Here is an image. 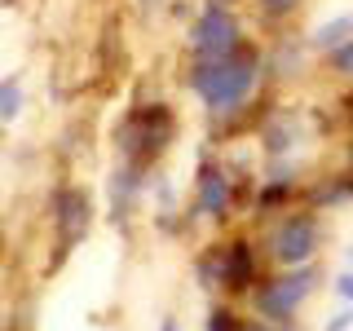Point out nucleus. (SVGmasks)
Masks as SVG:
<instances>
[{"label":"nucleus","mask_w":353,"mask_h":331,"mask_svg":"<svg viewBox=\"0 0 353 331\" xmlns=\"http://www.w3.org/2000/svg\"><path fill=\"white\" fill-rule=\"evenodd\" d=\"M243 327H248V323H243L230 305H212L208 318H203V331H243Z\"/></svg>","instance_id":"18"},{"label":"nucleus","mask_w":353,"mask_h":331,"mask_svg":"<svg viewBox=\"0 0 353 331\" xmlns=\"http://www.w3.org/2000/svg\"><path fill=\"white\" fill-rule=\"evenodd\" d=\"M345 270H353V243L345 248Z\"/></svg>","instance_id":"25"},{"label":"nucleus","mask_w":353,"mask_h":331,"mask_svg":"<svg viewBox=\"0 0 353 331\" xmlns=\"http://www.w3.org/2000/svg\"><path fill=\"white\" fill-rule=\"evenodd\" d=\"M172 137H176L172 106H163V102L137 106L124 124H119V159L137 163V168H150V163L172 146Z\"/></svg>","instance_id":"4"},{"label":"nucleus","mask_w":353,"mask_h":331,"mask_svg":"<svg viewBox=\"0 0 353 331\" xmlns=\"http://www.w3.org/2000/svg\"><path fill=\"white\" fill-rule=\"evenodd\" d=\"M353 36V14H331V18H323L314 31L305 36V44H309V53L314 58H327L331 49H340Z\"/></svg>","instance_id":"12"},{"label":"nucleus","mask_w":353,"mask_h":331,"mask_svg":"<svg viewBox=\"0 0 353 331\" xmlns=\"http://www.w3.org/2000/svg\"><path fill=\"white\" fill-rule=\"evenodd\" d=\"M301 190V177H296L292 163H274L270 177H261L256 185V208L261 212H287V203Z\"/></svg>","instance_id":"10"},{"label":"nucleus","mask_w":353,"mask_h":331,"mask_svg":"<svg viewBox=\"0 0 353 331\" xmlns=\"http://www.w3.org/2000/svg\"><path fill=\"white\" fill-rule=\"evenodd\" d=\"M230 208H234V177H230L225 163L203 159L194 177V217L203 221H225Z\"/></svg>","instance_id":"6"},{"label":"nucleus","mask_w":353,"mask_h":331,"mask_svg":"<svg viewBox=\"0 0 353 331\" xmlns=\"http://www.w3.org/2000/svg\"><path fill=\"white\" fill-rule=\"evenodd\" d=\"M261 141H265V154H270V159H287V154L296 150V141H301V128L287 115H274L270 124L261 128Z\"/></svg>","instance_id":"13"},{"label":"nucleus","mask_w":353,"mask_h":331,"mask_svg":"<svg viewBox=\"0 0 353 331\" xmlns=\"http://www.w3.org/2000/svg\"><path fill=\"white\" fill-rule=\"evenodd\" d=\"M323 66H327V75L331 80H340V84H353V36L340 44V49H331L327 58H323Z\"/></svg>","instance_id":"16"},{"label":"nucleus","mask_w":353,"mask_h":331,"mask_svg":"<svg viewBox=\"0 0 353 331\" xmlns=\"http://www.w3.org/2000/svg\"><path fill=\"white\" fill-rule=\"evenodd\" d=\"M261 75H265V53L252 49V44H243V49L230 53V58L190 62V75H185V84H190V93L203 102L208 115L225 119V115H239V110L252 102V93H256Z\"/></svg>","instance_id":"1"},{"label":"nucleus","mask_w":353,"mask_h":331,"mask_svg":"<svg viewBox=\"0 0 353 331\" xmlns=\"http://www.w3.org/2000/svg\"><path fill=\"white\" fill-rule=\"evenodd\" d=\"M53 221H58V239L62 248H75L88 225H93V199H88L80 185H66V190H58V199H53Z\"/></svg>","instance_id":"8"},{"label":"nucleus","mask_w":353,"mask_h":331,"mask_svg":"<svg viewBox=\"0 0 353 331\" xmlns=\"http://www.w3.org/2000/svg\"><path fill=\"white\" fill-rule=\"evenodd\" d=\"M323 287V270L318 265H296V270H279L270 279L256 283L252 292V309H256L261 323L270 327H296V314L309 296Z\"/></svg>","instance_id":"2"},{"label":"nucleus","mask_w":353,"mask_h":331,"mask_svg":"<svg viewBox=\"0 0 353 331\" xmlns=\"http://www.w3.org/2000/svg\"><path fill=\"white\" fill-rule=\"evenodd\" d=\"M301 5H305V0H256V9H261V14L270 18V22H287V18H296V14H301Z\"/></svg>","instance_id":"19"},{"label":"nucleus","mask_w":353,"mask_h":331,"mask_svg":"<svg viewBox=\"0 0 353 331\" xmlns=\"http://www.w3.org/2000/svg\"><path fill=\"white\" fill-rule=\"evenodd\" d=\"M327 243V225L314 208H287V212L265 230V257L279 270H296V265H314Z\"/></svg>","instance_id":"3"},{"label":"nucleus","mask_w":353,"mask_h":331,"mask_svg":"<svg viewBox=\"0 0 353 331\" xmlns=\"http://www.w3.org/2000/svg\"><path fill=\"white\" fill-rule=\"evenodd\" d=\"M194 279H199V287H208V292L221 287V243L194 257Z\"/></svg>","instance_id":"17"},{"label":"nucleus","mask_w":353,"mask_h":331,"mask_svg":"<svg viewBox=\"0 0 353 331\" xmlns=\"http://www.w3.org/2000/svg\"><path fill=\"white\" fill-rule=\"evenodd\" d=\"M340 106H345V119H349V128H353V84H349V93L340 97Z\"/></svg>","instance_id":"22"},{"label":"nucleus","mask_w":353,"mask_h":331,"mask_svg":"<svg viewBox=\"0 0 353 331\" xmlns=\"http://www.w3.org/2000/svg\"><path fill=\"white\" fill-rule=\"evenodd\" d=\"M345 203H353V168L331 172V177L309 185V208H314V212H323V208H345Z\"/></svg>","instance_id":"11"},{"label":"nucleus","mask_w":353,"mask_h":331,"mask_svg":"<svg viewBox=\"0 0 353 331\" xmlns=\"http://www.w3.org/2000/svg\"><path fill=\"white\" fill-rule=\"evenodd\" d=\"M190 53L194 62H212V58H230L239 53L248 36H243V22L234 14V5H221V0H203V9L190 22Z\"/></svg>","instance_id":"5"},{"label":"nucleus","mask_w":353,"mask_h":331,"mask_svg":"<svg viewBox=\"0 0 353 331\" xmlns=\"http://www.w3.org/2000/svg\"><path fill=\"white\" fill-rule=\"evenodd\" d=\"M323 331H353V305H340L336 314H327Z\"/></svg>","instance_id":"20"},{"label":"nucleus","mask_w":353,"mask_h":331,"mask_svg":"<svg viewBox=\"0 0 353 331\" xmlns=\"http://www.w3.org/2000/svg\"><path fill=\"white\" fill-rule=\"evenodd\" d=\"M27 106V93H22V75H5L0 80V124H14Z\"/></svg>","instance_id":"15"},{"label":"nucleus","mask_w":353,"mask_h":331,"mask_svg":"<svg viewBox=\"0 0 353 331\" xmlns=\"http://www.w3.org/2000/svg\"><path fill=\"white\" fill-rule=\"evenodd\" d=\"M309 58V44L305 40H283L279 49H274V58H265V71H274V75H296L305 66Z\"/></svg>","instance_id":"14"},{"label":"nucleus","mask_w":353,"mask_h":331,"mask_svg":"<svg viewBox=\"0 0 353 331\" xmlns=\"http://www.w3.org/2000/svg\"><path fill=\"white\" fill-rule=\"evenodd\" d=\"M159 331H181V323H176V318L168 314V318H159Z\"/></svg>","instance_id":"23"},{"label":"nucleus","mask_w":353,"mask_h":331,"mask_svg":"<svg viewBox=\"0 0 353 331\" xmlns=\"http://www.w3.org/2000/svg\"><path fill=\"white\" fill-rule=\"evenodd\" d=\"M261 283V252L252 239H225L221 243V287L230 296H252Z\"/></svg>","instance_id":"7"},{"label":"nucleus","mask_w":353,"mask_h":331,"mask_svg":"<svg viewBox=\"0 0 353 331\" xmlns=\"http://www.w3.org/2000/svg\"><path fill=\"white\" fill-rule=\"evenodd\" d=\"M137 5H141V14H154V9H159L163 0H137Z\"/></svg>","instance_id":"24"},{"label":"nucleus","mask_w":353,"mask_h":331,"mask_svg":"<svg viewBox=\"0 0 353 331\" xmlns=\"http://www.w3.org/2000/svg\"><path fill=\"white\" fill-rule=\"evenodd\" d=\"M141 190H146V168L119 159V168L110 172V221H115L119 230L128 225V217H132V208H137Z\"/></svg>","instance_id":"9"},{"label":"nucleus","mask_w":353,"mask_h":331,"mask_svg":"<svg viewBox=\"0 0 353 331\" xmlns=\"http://www.w3.org/2000/svg\"><path fill=\"white\" fill-rule=\"evenodd\" d=\"M331 292L340 296V305H353V270H340L336 279H331Z\"/></svg>","instance_id":"21"}]
</instances>
